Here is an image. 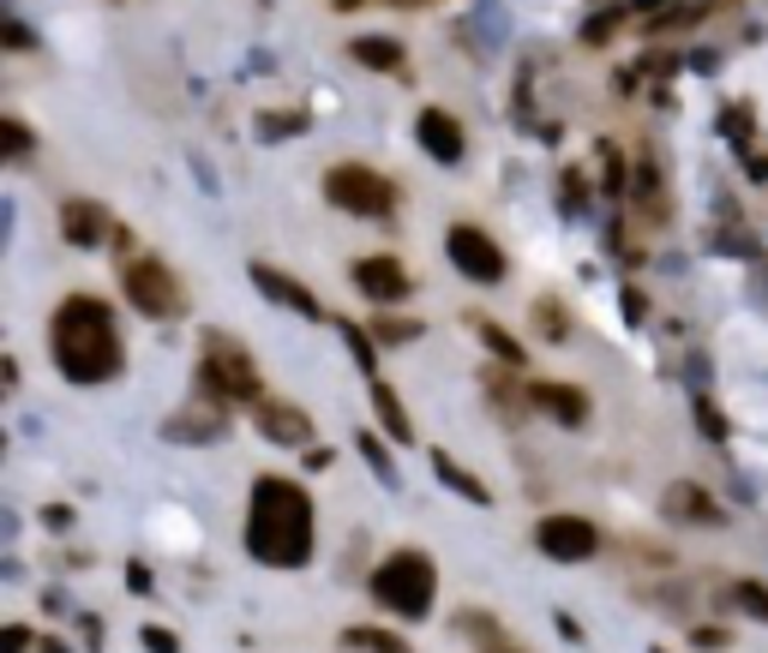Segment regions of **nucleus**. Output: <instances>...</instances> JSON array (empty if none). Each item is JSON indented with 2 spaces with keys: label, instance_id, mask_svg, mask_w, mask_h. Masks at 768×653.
Returning a JSON list of instances; mask_svg holds the SVG:
<instances>
[{
  "label": "nucleus",
  "instance_id": "1",
  "mask_svg": "<svg viewBox=\"0 0 768 653\" xmlns=\"http://www.w3.org/2000/svg\"><path fill=\"white\" fill-rule=\"evenodd\" d=\"M246 552L271 570H301L313 558V492L283 473H259L246 492Z\"/></svg>",
  "mask_w": 768,
  "mask_h": 653
},
{
  "label": "nucleus",
  "instance_id": "2",
  "mask_svg": "<svg viewBox=\"0 0 768 653\" xmlns=\"http://www.w3.org/2000/svg\"><path fill=\"white\" fill-rule=\"evenodd\" d=\"M49 354L61 366L67 384H109L127 366L121 330H114V312L97 294H67L49 318Z\"/></svg>",
  "mask_w": 768,
  "mask_h": 653
},
{
  "label": "nucleus",
  "instance_id": "3",
  "mask_svg": "<svg viewBox=\"0 0 768 653\" xmlns=\"http://www.w3.org/2000/svg\"><path fill=\"white\" fill-rule=\"evenodd\" d=\"M366 593L384 605L391 618H408V623H421L426 612H433V593H438V563L426 558V552H384L378 558V570L366 575Z\"/></svg>",
  "mask_w": 768,
  "mask_h": 653
},
{
  "label": "nucleus",
  "instance_id": "4",
  "mask_svg": "<svg viewBox=\"0 0 768 653\" xmlns=\"http://www.w3.org/2000/svg\"><path fill=\"white\" fill-rule=\"evenodd\" d=\"M199 390L211 396V402H223V408H259L264 378H259L253 354L211 330L204 336V354H199Z\"/></svg>",
  "mask_w": 768,
  "mask_h": 653
},
{
  "label": "nucleus",
  "instance_id": "5",
  "mask_svg": "<svg viewBox=\"0 0 768 653\" xmlns=\"http://www.w3.org/2000/svg\"><path fill=\"white\" fill-rule=\"evenodd\" d=\"M121 288H127V300L144 312V318H181L186 312V288H181V276L169 271V264L162 258H151V252H144V258H127L121 264Z\"/></svg>",
  "mask_w": 768,
  "mask_h": 653
},
{
  "label": "nucleus",
  "instance_id": "6",
  "mask_svg": "<svg viewBox=\"0 0 768 653\" xmlns=\"http://www.w3.org/2000/svg\"><path fill=\"white\" fill-rule=\"evenodd\" d=\"M324 198L348 216H391L396 211V186L384 181V174H373L366 162H336V169L324 174Z\"/></svg>",
  "mask_w": 768,
  "mask_h": 653
},
{
  "label": "nucleus",
  "instance_id": "7",
  "mask_svg": "<svg viewBox=\"0 0 768 653\" xmlns=\"http://www.w3.org/2000/svg\"><path fill=\"white\" fill-rule=\"evenodd\" d=\"M535 545L553 563H588L600 552V528L588 522V516H570V510H553L535 522Z\"/></svg>",
  "mask_w": 768,
  "mask_h": 653
},
{
  "label": "nucleus",
  "instance_id": "8",
  "mask_svg": "<svg viewBox=\"0 0 768 653\" xmlns=\"http://www.w3.org/2000/svg\"><path fill=\"white\" fill-rule=\"evenodd\" d=\"M445 252H451V264L463 271L468 282H505V252H498V241L486 228H475V222H456V228L445 234Z\"/></svg>",
  "mask_w": 768,
  "mask_h": 653
},
{
  "label": "nucleus",
  "instance_id": "9",
  "mask_svg": "<svg viewBox=\"0 0 768 653\" xmlns=\"http://www.w3.org/2000/svg\"><path fill=\"white\" fill-rule=\"evenodd\" d=\"M253 420H259V432L271 438V443H283V450H313V414L283 402V396L264 390L259 408H253Z\"/></svg>",
  "mask_w": 768,
  "mask_h": 653
},
{
  "label": "nucleus",
  "instance_id": "10",
  "mask_svg": "<svg viewBox=\"0 0 768 653\" xmlns=\"http://www.w3.org/2000/svg\"><path fill=\"white\" fill-rule=\"evenodd\" d=\"M162 438H169V443H192V450H204V443H223L229 438V414H223V402H211V396H204L199 408L169 414V420H162Z\"/></svg>",
  "mask_w": 768,
  "mask_h": 653
},
{
  "label": "nucleus",
  "instance_id": "11",
  "mask_svg": "<svg viewBox=\"0 0 768 653\" xmlns=\"http://www.w3.org/2000/svg\"><path fill=\"white\" fill-rule=\"evenodd\" d=\"M415 139H421V151L433 162H445V169H456V162L468 156V139H463V126H456L451 109H421L415 114Z\"/></svg>",
  "mask_w": 768,
  "mask_h": 653
},
{
  "label": "nucleus",
  "instance_id": "12",
  "mask_svg": "<svg viewBox=\"0 0 768 653\" xmlns=\"http://www.w3.org/2000/svg\"><path fill=\"white\" fill-rule=\"evenodd\" d=\"M348 276H354V288H361L373 306H396V300H408V294H415V282H408V271L396 258H361Z\"/></svg>",
  "mask_w": 768,
  "mask_h": 653
},
{
  "label": "nucleus",
  "instance_id": "13",
  "mask_svg": "<svg viewBox=\"0 0 768 653\" xmlns=\"http://www.w3.org/2000/svg\"><path fill=\"white\" fill-rule=\"evenodd\" d=\"M61 234H67V246L97 252V246L114 234V222H109V211H102L97 198H67V204H61Z\"/></svg>",
  "mask_w": 768,
  "mask_h": 653
},
{
  "label": "nucleus",
  "instance_id": "14",
  "mask_svg": "<svg viewBox=\"0 0 768 653\" xmlns=\"http://www.w3.org/2000/svg\"><path fill=\"white\" fill-rule=\"evenodd\" d=\"M253 288L271 306H289V312H301V318H324V306L313 300V288H306V282H294V276H283L276 264H253Z\"/></svg>",
  "mask_w": 768,
  "mask_h": 653
},
{
  "label": "nucleus",
  "instance_id": "15",
  "mask_svg": "<svg viewBox=\"0 0 768 653\" xmlns=\"http://www.w3.org/2000/svg\"><path fill=\"white\" fill-rule=\"evenodd\" d=\"M660 510L673 516V522H697V528H720V498L708 492L697 480H673L667 498H660Z\"/></svg>",
  "mask_w": 768,
  "mask_h": 653
},
{
  "label": "nucleus",
  "instance_id": "16",
  "mask_svg": "<svg viewBox=\"0 0 768 653\" xmlns=\"http://www.w3.org/2000/svg\"><path fill=\"white\" fill-rule=\"evenodd\" d=\"M528 408L553 414L558 426H583L588 420V390H576V384H528Z\"/></svg>",
  "mask_w": 768,
  "mask_h": 653
},
{
  "label": "nucleus",
  "instance_id": "17",
  "mask_svg": "<svg viewBox=\"0 0 768 653\" xmlns=\"http://www.w3.org/2000/svg\"><path fill=\"white\" fill-rule=\"evenodd\" d=\"M366 402H373V420L384 426V432H391V443H408V438H415V420H408L403 396H396L384 378H373V390H366Z\"/></svg>",
  "mask_w": 768,
  "mask_h": 653
},
{
  "label": "nucleus",
  "instance_id": "18",
  "mask_svg": "<svg viewBox=\"0 0 768 653\" xmlns=\"http://www.w3.org/2000/svg\"><path fill=\"white\" fill-rule=\"evenodd\" d=\"M433 473H438V480H445V486H451V492L463 498V503H481V510H486V503H493V492H486V480H481V473H468L463 462H456V456L433 450Z\"/></svg>",
  "mask_w": 768,
  "mask_h": 653
},
{
  "label": "nucleus",
  "instance_id": "19",
  "mask_svg": "<svg viewBox=\"0 0 768 653\" xmlns=\"http://www.w3.org/2000/svg\"><path fill=\"white\" fill-rule=\"evenodd\" d=\"M348 54H354V61H361L366 72H403V61H408V49H403L396 37H354Z\"/></svg>",
  "mask_w": 768,
  "mask_h": 653
},
{
  "label": "nucleus",
  "instance_id": "20",
  "mask_svg": "<svg viewBox=\"0 0 768 653\" xmlns=\"http://www.w3.org/2000/svg\"><path fill=\"white\" fill-rule=\"evenodd\" d=\"M354 450L366 456V468L378 473L384 492H403V473H396V462H391V450H384V438H378V432H354Z\"/></svg>",
  "mask_w": 768,
  "mask_h": 653
},
{
  "label": "nucleus",
  "instance_id": "21",
  "mask_svg": "<svg viewBox=\"0 0 768 653\" xmlns=\"http://www.w3.org/2000/svg\"><path fill=\"white\" fill-rule=\"evenodd\" d=\"M336 336L348 343V354H354V366H361L366 378H378V336L373 330H361L354 318H336Z\"/></svg>",
  "mask_w": 768,
  "mask_h": 653
},
{
  "label": "nucleus",
  "instance_id": "22",
  "mask_svg": "<svg viewBox=\"0 0 768 653\" xmlns=\"http://www.w3.org/2000/svg\"><path fill=\"white\" fill-rule=\"evenodd\" d=\"M468 324H475V330H481V343H486V348H493V354H498V360H505V366H528V348H523V343H516V336L505 330V324H493V318H481V312H475V318H468Z\"/></svg>",
  "mask_w": 768,
  "mask_h": 653
},
{
  "label": "nucleus",
  "instance_id": "23",
  "mask_svg": "<svg viewBox=\"0 0 768 653\" xmlns=\"http://www.w3.org/2000/svg\"><path fill=\"white\" fill-rule=\"evenodd\" d=\"M727 605H732V612H745V618H757V623H768V582L738 575V582L727 588Z\"/></svg>",
  "mask_w": 768,
  "mask_h": 653
},
{
  "label": "nucleus",
  "instance_id": "24",
  "mask_svg": "<svg viewBox=\"0 0 768 653\" xmlns=\"http://www.w3.org/2000/svg\"><path fill=\"white\" fill-rule=\"evenodd\" d=\"M451 623H456V635H468V642H486V647H498V642H505L498 618H493V612H475V605H468V612H456Z\"/></svg>",
  "mask_w": 768,
  "mask_h": 653
},
{
  "label": "nucleus",
  "instance_id": "25",
  "mask_svg": "<svg viewBox=\"0 0 768 653\" xmlns=\"http://www.w3.org/2000/svg\"><path fill=\"white\" fill-rule=\"evenodd\" d=\"M348 647H361V653H408L403 635H391V630H373V623H354V630L343 635Z\"/></svg>",
  "mask_w": 768,
  "mask_h": 653
},
{
  "label": "nucleus",
  "instance_id": "26",
  "mask_svg": "<svg viewBox=\"0 0 768 653\" xmlns=\"http://www.w3.org/2000/svg\"><path fill=\"white\" fill-rule=\"evenodd\" d=\"M373 336H378L384 348H403V343H421L426 324H421V318H391V306H384V318L373 324Z\"/></svg>",
  "mask_w": 768,
  "mask_h": 653
},
{
  "label": "nucleus",
  "instance_id": "27",
  "mask_svg": "<svg viewBox=\"0 0 768 653\" xmlns=\"http://www.w3.org/2000/svg\"><path fill=\"white\" fill-rule=\"evenodd\" d=\"M690 402H697V426H703V438H708V443H727V438H732V426H727V414L715 408V396L697 390Z\"/></svg>",
  "mask_w": 768,
  "mask_h": 653
},
{
  "label": "nucleus",
  "instance_id": "28",
  "mask_svg": "<svg viewBox=\"0 0 768 653\" xmlns=\"http://www.w3.org/2000/svg\"><path fill=\"white\" fill-rule=\"evenodd\" d=\"M139 647H144V653H181V635H174L169 623H144V630H139Z\"/></svg>",
  "mask_w": 768,
  "mask_h": 653
},
{
  "label": "nucleus",
  "instance_id": "29",
  "mask_svg": "<svg viewBox=\"0 0 768 653\" xmlns=\"http://www.w3.org/2000/svg\"><path fill=\"white\" fill-rule=\"evenodd\" d=\"M31 126H24V121H12V114H7V162H24V156H31Z\"/></svg>",
  "mask_w": 768,
  "mask_h": 653
},
{
  "label": "nucleus",
  "instance_id": "30",
  "mask_svg": "<svg viewBox=\"0 0 768 653\" xmlns=\"http://www.w3.org/2000/svg\"><path fill=\"white\" fill-rule=\"evenodd\" d=\"M535 318H540V330L553 336V343H565V312H558V300H535Z\"/></svg>",
  "mask_w": 768,
  "mask_h": 653
},
{
  "label": "nucleus",
  "instance_id": "31",
  "mask_svg": "<svg viewBox=\"0 0 768 653\" xmlns=\"http://www.w3.org/2000/svg\"><path fill=\"white\" fill-rule=\"evenodd\" d=\"M727 642H732V635L720 630V623H697V630H690V647H703V653H720Z\"/></svg>",
  "mask_w": 768,
  "mask_h": 653
},
{
  "label": "nucleus",
  "instance_id": "32",
  "mask_svg": "<svg viewBox=\"0 0 768 653\" xmlns=\"http://www.w3.org/2000/svg\"><path fill=\"white\" fill-rule=\"evenodd\" d=\"M127 593H156V575H151V563L127 558Z\"/></svg>",
  "mask_w": 768,
  "mask_h": 653
},
{
  "label": "nucleus",
  "instance_id": "33",
  "mask_svg": "<svg viewBox=\"0 0 768 653\" xmlns=\"http://www.w3.org/2000/svg\"><path fill=\"white\" fill-rule=\"evenodd\" d=\"M600 156H607V198H618V192H625V156H618L613 144H600Z\"/></svg>",
  "mask_w": 768,
  "mask_h": 653
},
{
  "label": "nucleus",
  "instance_id": "34",
  "mask_svg": "<svg viewBox=\"0 0 768 653\" xmlns=\"http://www.w3.org/2000/svg\"><path fill=\"white\" fill-rule=\"evenodd\" d=\"M31 647V630H24V623H7V630H0V653H24Z\"/></svg>",
  "mask_w": 768,
  "mask_h": 653
},
{
  "label": "nucleus",
  "instance_id": "35",
  "mask_svg": "<svg viewBox=\"0 0 768 653\" xmlns=\"http://www.w3.org/2000/svg\"><path fill=\"white\" fill-rule=\"evenodd\" d=\"M720 132H727V139H738V144H745V132H750V109H745V102H738V109L727 114V121H720Z\"/></svg>",
  "mask_w": 768,
  "mask_h": 653
},
{
  "label": "nucleus",
  "instance_id": "36",
  "mask_svg": "<svg viewBox=\"0 0 768 653\" xmlns=\"http://www.w3.org/2000/svg\"><path fill=\"white\" fill-rule=\"evenodd\" d=\"M301 126H306V114H289V121H276V114H271V121H259L264 139H283V132H301Z\"/></svg>",
  "mask_w": 768,
  "mask_h": 653
},
{
  "label": "nucleus",
  "instance_id": "37",
  "mask_svg": "<svg viewBox=\"0 0 768 653\" xmlns=\"http://www.w3.org/2000/svg\"><path fill=\"white\" fill-rule=\"evenodd\" d=\"M618 306H625V318H630V324H643V312H648V300H643L637 288H625V294H618Z\"/></svg>",
  "mask_w": 768,
  "mask_h": 653
},
{
  "label": "nucleus",
  "instance_id": "38",
  "mask_svg": "<svg viewBox=\"0 0 768 653\" xmlns=\"http://www.w3.org/2000/svg\"><path fill=\"white\" fill-rule=\"evenodd\" d=\"M583 198H588V186L576 174H565V211H583Z\"/></svg>",
  "mask_w": 768,
  "mask_h": 653
},
{
  "label": "nucleus",
  "instance_id": "39",
  "mask_svg": "<svg viewBox=\"0 0 768 653\" xmlns=\"http://www.w3.org/2000/svg\"><path fill=\"white\" fill-rule=\"evenodd\" d=\"M553 623H558V635H565V642H583V623H576L570 612H553Z\"/></svg>",
  "mask_w": 768,
  "mask_h": 653
},
{
  "label": "nucleus",
  "instance_id": "40",
  "mask_svg": "<svg viewBox=\"0 0 768 653\" xmlns=\"http://www.w3.org/2000/svg\"><path fill=\"white\" fill-rule=\"evenodd\" d=\"M79 635H84V647H102V618H79Z\"/></svg>",
  "mask_w": 768,
  "mask_h": 653
},
{
  "label": "nucleus",
  "instance_id": "41",
  "mask_svg": "<svg viewBox=\"0 0 768 653\" xmlns=\"http://www.w3.org/2000/svg\"><path fill=\"white\" fill-rule=\"evenodd\" d=\"M7 42H12V49H31V31H24V24L12 19V12H7Z\"/></svg>",
  "mask_w": 768,
  "mask_h": 653
},
{
  "label": "nucleus",
  "instance_id": "42",
  "mask_svg": "<svg viewBox=\"0 0 768 653\" xmlns=\"http://www.w3.org/2000/svg\"><path fill=\"white\" fill-rule=\"evenodd\" d=\"M42 522H49V528H72V510H67V503H54V510H42Z\"/></svg>",
  "mask_w": 768,
  "mask_h": 653
},
{
  "label": "nucleus",
  "instance_id": "43",
  "mask_svg": "<svg viewBox=\"0 0 768 653\" xmlns=\"http://www.w3.org/2000/svg\"><path fill=\"white\" fill-rule=\"evenodd\" d=\"M37 653H72L67 642H54V635H42V642H37Z\"/></svg>",
  "mask_w": 768,
  "mask_h": 653
},
{
  "label": "nucleus",
  "instance_id": "44",
  "mask_svg": "<svg viewBox=\"0 0 768 653\" xmlns=\"http://www.w3.org/2000/svg\"><path fill=\"white\" fill-rule=\"evenodd\" d=\"M750 162V174H757V181H768V156H745Z\"/></svg>",
  "mask_w": 768,
  "mask_h": 653
},
{
  "label": "nucleus",
  "instance_id": "45",
  "mask_svg": "<svg viewBox=\"0 0 768 653\" xmlns=\"http://www.w3.org/2000/svg\"><path fill=\"white\" fill-rule=\"evenodd\" d=\"M391 7H426V0H391Z\"/></svg>",
  "mask_w": 768,
  "mask_h": 653
},
{
  "label": "nucleus",
  "instance_id": "46",
  "mask_svg": "<svg viewBox=\"0 0 768 653\" xmlns=\"http://www.w3.org/2000/svg\"><path fill=\"white\" fill-rule=\"evenodd\" d=\"M648 653H673V647H648Z\"/></svg>",
  "mask_w": 768,
  "mask_h": 653
},
{
  "label": "nucleus",
  "instance_id": "47",
  "mask_svg": "<svg viewBox=\"0 0 768 653\" xmlns=\"http://www.w3.org/2000/svg\"><path fill=\"white\" fill-rule=\"evenodd\" d=\"M493 653H511V647H493Z\"/></svg>",
  "mask_w": 768,
  "mask_h": 653
}]
</instances>
